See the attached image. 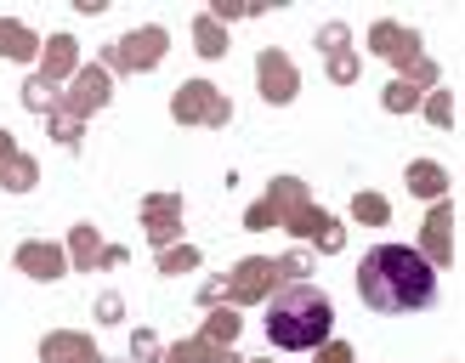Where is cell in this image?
Returning <instances> with one entry per match:
<instances>
[{"instance_id":"1","label":"cell","mask_w":465,"mask_h":363,"mask_svg":"<svg viewBox=\"0 0 465 363\" xmlns=\"http://www.w3.org/2000/svg\"><path fill=\"white\" fill-rule=\"evenodd\" d=\"M358 295L369 312H426L437 301V272L409 244H375L358 267Z\"/></svg>"},{"instance_id":"2","label":"cell","mask_w":465,"mask_h":363,"mask_svg":"<svg viewBox=\"0 0 465 363\" xmlns=\"http://www.w3.org/2000/svg\"><path fill=\"white\" fill-rule=\"evenodd\" d=\"M335 329V307L318 284H284L267 307V340L284 352H312Z\"/></svg>"}]
</instances>
